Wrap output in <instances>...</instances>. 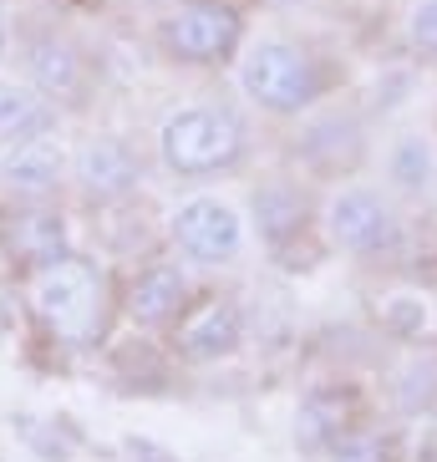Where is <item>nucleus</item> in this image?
Here are the masks:
<instances>
[{"label":"nucleus","instance_id":"nucleus-13","mask_svg":"<svg viewBox=\"0 0 437 462\" xmlns=\"http://www.w3.org/2000/svg\"><path fill=\"white\" fill-rule=\"evenodd\" d=\"M361 427V392L356 386H315L301 402L295 417V442L305 452H330L346 432Z\"/></svg>","mask_w":437,"mask_h":462},{"label":"nucleus","instance_id":"nucleus-25","mask_svg":"<svg viewBox=\"0 0 437 462\" xmlns=\"http://www.w3.org/2000/svg\"><path fill=\"white\" fill-rule=\"evenodd\" d=\"M148 5H168V0H148Z\"/></svg>","mask_w":437,"mask_h":462},{"label":"nucleus","instance_id":"nucleus-2","mask_svg":"<svg viewBox=\"0 0 437 462\" xmlns=\"http://www.w3.org/2000/svg\"><path fill=\"white\" fill-rule=\"evenodd\" d=\"M239 92L270 117H301L321 102L326 92V71L305 46L265 36L239 56Z\"/></svg>","mask_w":437,"mask_h":462},{"label":"nucleus","instance_id":"nucleus-16","mask_svg":"<svg viewBox=\"0 0 437 462\" xmlns=\"http://www.w3.org/2000/svg\"><path fill=\"white\" fill-rule=\"evenodd\" d=\"M56 133V102L31 82L0 77V137L26 143V137H51Z\"/></svg>","mask_w":437,"mask_h":462},{"label":"nucleus","instance_id":"nucleus-18","mask_svg":"<svg viewBox=\"0 0 437 462\" xmlns=\"http://www.w3.org/2000/svg\"><path fill=\"white\" fill-rule=\"evenodd\" d=\"M396 402H402V411H427L437 402V356L432 351H417L402 361V371H396Z\"/></svg>","mask_w":437,"mask_h":462},{"label":"nucleus","instance_id":"nucleus-12","mask_svg":"<svg viewBox=\"0 0 437 462\" xmlns=\"http://www.w3.org/2000/svg\"><path fill=\"white\" fill-rule=\"evenodd\" d=\"M189 300H193L189 295V274L178 270V264H168V259H158V264H148V270H137L133 280H127L123 310H127L133 326L158 330V326H173Z\"/></svg>","mask_w":437,"mask_h":462},{"label":"nucleus","instance_id":"nucleus-23","mask_svg":"<svg viewBox=\"0 0 437 462\" xmlns=\"http://www.w3.org/2000/svg\"><path fill=\"white\" fill-rule=\"evenodd\" d=\"M11 326V290H5V280H0V330Z\"/></svg>","mask_w":437,"mask_h":462},{"label":"nucleus","instance_id":"nucleus-4","mask_svg":"<svg viewBox=\"0 0 437 462\" xmlns=\"http://www.w3.org/2000/svg\"><path fill=\"white\" fill-rule=\"evenodd\" d=\"M158 46L178 67H224L245 46V15L229 0H178L158 21Z\"/></svg>","mask_w":437,"mask_h":462},{"label":"nucleus","instance_id":"nucleus-9","mask_svg":"<svg viewBox=\"0 0 437 462\" xmlns=\"http://www.w3.org/2000/svg\"><path fill=\"white\" fill-rule=\"evenodd\" d=\"M71 178H77L82 199H92V204H123L127 193L137 189L143 168H137V152L127 148L123 137L97 133L71 152Z\"/></svg>","mask_w":437,"mask_h":462},{"label":"nucleus","instance_id":"nucleus-6","mask_svg":"<svg viewBox=\"0 0 437 462\" xmlns=\"http://www.w3.org/2000/svg\"><path fill=\"white\" fill-rule=\"evenodd\" d=\"M168 234L183 259L193 264H234L239 249H245V218L239 208L214 199V193H193L173 208L168 218Z\"/></svg>","mask_w":437,"mask_h":462},{"label":"nucleus","instance_id":"nucleus-24","mask_svg":"<svg viewBox=\"0 0 437 462\" xmlns=\"http://www.w3.org/2000/svg\"><path fill=\"white\" fill-rule=\"evenodd\" d=\"M0 51H5V11H0Z\"/></svg>","mask_w":437,"mask_h":462},{"label":"nucleus","instance_id":"nucleus-14","mask_svg":"<svg viewBox=\"0 0 437 462\" xmlns=\"http://www.w3.org/2000/svg\"><path fill=\"white\" fill-rule=\"evenodd\" d=\"M26 82L42 87L56 107H77L87 97V61L61 36H36L26 42Z\"/></svg>","mask_w":437,"mask_h":462},{"label":"nucleus","instance_id":"nucleus-1","mask_svg":"<svg viewBox=\"0 0 437 462\" xmlns=\"http://www.w3.org/2000/svg\"><path fill=\"white\" fill-rule=\"evenodd\" d=\"M249 152V127L239 123L234 107H178L158 127V158L178 178H214L245 163Z\"/></svg>","mask_w":437,"mask_h":462},{"label":"nucleus","instance_id":"nucleus-8","mask_svg":"<svg viewBox=\"0 0 437 462\" xmlns=\"http://www.w3.org/2000/svg\"><path fill=\"white\" fill-rule=\"evenodd\" d=\"M67 152L51 137H26L0 148V193L11 204H46L67 183Z\"/></svg>","mask_w":437,"mask_h":462},{"label":"nucleus","instance_id":"nucleus-15","mask_svg":"<svg viewBox=\"0 0 437 462\" xmlns=\"http://www.w3.org/2000/svg\"><path fill=\"white\" fill-rule=\"evenodd\" d=\"M249 214H255V229L270 249H285L290 239H301L311 229V193L290 178H270L249 193Z\"/></svg>","mask_w":437,"mask_h":462},{"label":"nucleus","instance_id":"nucleus-10","mask_svg":"<svg viewBox=\"0 0 437 462\" xmlns=\"http://www.w3.org/2000/svg\"><path fill=\"white\" fill-rule=\"evenodd\" d=\"M0 249L26 264V270H42L51 259L71 254L67 249V218L46 204H15L0 214Z\"/></svg>","mask_w":437,"mask_h":462},{"label":"nucleus","instance_id":"nucleus-11","mask_svg":"<svg viewBox=\"0 0 437 462\" xmlns=\"http://www.w3.org/2000/svg\"><path fill=\"white\" fill-rule=\"evenodd\" d=\"M301 158H305V168H315V173H326V178L356 173L361 158H367V127H361V117L356 112H321V117H311L301 133Z\"/></svg>","mask_w":437,"mask_h":462},{"label":"nucleus","instance_id":"nucleus-17","mask_svg":"<svg viewBox=\"0 0 437 462\" xmlns=\"http://www.w3.org/2000/svg\"><path fill=\"white\" fill-rule=\"evenodd\" d=\"M432 173H437L432 143L423 133H396L392 148H386V183L407 199H423L432 189Z\"/></svg>","mask_w":437,"mask_h":462},{"label":"nucleus","instance_id":"nucleus-20","mask_svg":"<svg viewBox=\"0 0 437 462\" xmlns=\"http://www.w3.org/2000/svg\"><path fill=\"white\" fill-rule=\"evenodd\" d=\"M330 462H396V437L356 427V432H346L341 442L330 448Z\"/></svg>","mask_w":437,"mask_h":462},{"label":"nucleus","instance_id":"nucleus-5","mask_svg":"<svg viewBox=\"0 0 437 462\" xmlns=\"http://www.w3.org/2000/svg\"><path fill=\"white\" fill-rule=\"evenodd\" d=\"M321 224H326L330 245L346 249V254H361V259L392 254L396 239H402V218H396L392 199L377 193L371 183H346V189H336Z\"/></svg>","mask_w":437,"mask_h":462},{"label":"nucleus","instance_id":"nucleus-3","mask_svg":"<svg viewBox=\"0 0 437 462\" xmlns=\"http://www.w3.org/2000/svg\"><path fill=\"white\" fill-rule=\"evenodd\" d=\"M26 300L36 320L61 340H92L102 320V274L77 254H61L42 270H31Z\"/></svg>","mask_w":437,"mask_h":462},{"label":"nucleus","instance_id":"nucleus-19","mask_svg":"<svg viewBox=\"0 0 437 462\" xmlns=\"http://www.w3.org/2000/svg\"><path fill=\"white\" fill-rule=\"evenodd\" d=\"M377 320H382L386 336L396 340H423L427 330V300L423 295H386L377 305Z\"/></svg>","mask_w":437,"mask_h":462},{"label":"nucleus","instance_id":"nucleus-21","mask_svg":"<svg viewBox=\"0 0 437 462\" xmlns=\"http://www.w3.org/2000/svg\"><path fill=\"white\" fill-rule=\"evenodd\" d=\"M407 46L423 56V61H437V0H423V5L407 15Z\"/></svg>","mask_w":437,"mask_h":462},{"label":"nucleus","instance_id":"nucleus-22","mask_svg":"<svg viewBox=\"0 0 437 462\" xmlns=\"http://www.w3.org/2000/svg\"><path fill=\"white\" fill-rule=\"evenodd\" d=\"M127 452H133V462H173V457H168V452L148 448V442H133V448H127Z\"/></svg>","mask_w":437,"mask_h":462},{"label":"nucleus","instance_id":"nucleus-7","mask_svg":"<svg viewBox=\"0 0 437 462\" xmlns=\"http://www.w3.org/2000/svg\"><path fill=\"white\" fill-rule=\"evenodd\" d=\"M239 340H245V310H239L234 295H199L173 320V351L193 366L234 356Z\"/></svg>","mask_w":437,"mask_h":462}]
</instances>
